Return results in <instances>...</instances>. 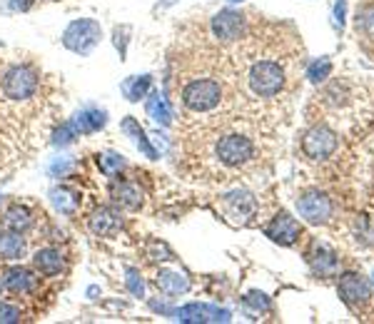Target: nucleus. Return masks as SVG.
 I'll use <instances>...</instances> for the list:
<instances>
[{
	"instance_id": "nucleus-1",
	"label": "nucleus",
	"mask_w": 374,
	"mask_h": 324,
	"mask_svg": "<svg viewBox=\"0 0 374 324\" xmlns=\"http://www.w3.org/2000/svg\"><path fill=\"white\" fill-rule=\"evenodd\" d=\"M172 95L190 125L212 128L230 120V105L239 100L235 65L210 45H190L172 58Z\"/></svg>"
},
{
	"instance_id": "nucleus-2",
	"label": "nucleus",
	"mask_w": 374,
	"mask_h": 324,
	"mask_svg": "<svg viewBox=\"0 0 374 324\" xmlns=\"http://www.w3.org/2000/svg\"><path fill=\"white\" fill-rule=\"evenodd\" d=\"M235 73H237L239 98H247V103L257 105H270L277 98H282L289 83L287 60L270 53L260 37H252L242 48V58L237 56Z\"/></svg>"
},
{
	"instance_id": "nucleus-3",
	"label": "nucleus",
	"mask_w": 374,
	"mask_h": 324,
	"mask_svg": "<svg viewBox=\"0 0 374 324\" xmlns=\"http://www.w3.org/2000/svg\"><path fill=\"white\" fill-rule=\"evenodd\" d=\"M227 123L203 128V135L210 137V162L220 172H245L260 157L257 142H255V137L250 133L227 128Z\"/></svg>"
},
{
	"instance_id": "nucleus-4",
	"label": "nucleus",
	"mask_w": 374,
	"mask_h": 324,
	"mask_svg": "<svg viewBox=\"0 0 374 324\" xmlns=\"http://www.w3.org/2000/svg\"><path fill=\"white\" fill-rule=\"evenodd\" d=\"M43 78L31 62H3L0 60V95L8 105L28 108L40 98Z\"/></svg>"
},
{
	"instance_id": "nucleus-5",
	"label": "nucleus",
	"mask_w": 374,
	"mask_h": 324,
	"mask_svg": "<svg viewBox=\"0 0 374 324\" xmlns=\"http://www.w3.org/2000/svg\"><path fill=\"white\" fill-rule=\"evenodd\" d=\"M62 45L75 53V56H90L92 50L98 48V43L103 40V28L98 20L92 18H80L62 31Z\"/></svg>"
},
{
	"instance_id": "nucleus-6",
	"label": "nucleus",
	"mask_w": 374,
	"mask_h": 324,
	"mask_svg": "<svg viewBox=\"0 0 374 324\" xmlns=\"http://www.w3.org/2000/svg\"><path fill=\"white\" fill-rule=\"evenodd\" d=\"M210 31H212V37H215L220 45H230V43H239L245 40L247 35V20L242 12L237 10H220L210 23Z\"/></svg>"
},
{
	"instance_id": "nucleus-7",
	"label": "nucleus",
	"mask_w": 374,
	"mask_h": 324,
	"mask_svg": "<svg viewBox=\"0 0 374 324\" xmlns=\"http://www.w3.org/2000/svg\"><path fill=\"white\" fill-rule=\"evenodd\" d=\"M337 133L327 125H314L302 137V153L307 160H327L337 150Z\"/></svg>"
},
{
	"instance_id": "nucleus-8",
	"label": "nucleus",
	"mask_w": 374,
	"mask_h": 324,
	"mask_svg": "<svg viewBox=\"0 0 374 324\" xmlns=\"http://www.w3.org/2000/svg\"><path fill=\"white\" fill-rule=\"evenodd\" d=\"M297 212L309 225H325V222L332 220L334 205L325 192H307L297 200Z\"/></svg>"
},
{
	"instance_id": "nucleus-9",
	"label": "nucleus",
	"mask_w": 374,
	"mask_h": 324,
	"mask_svg": "<svg viewBox=\"0 0 374 324\" xmlns=\"http://www.w3.org/2000/svg\"><path fill=\"white\" fill-rule=\"evenodd\" d=\"M222 207L235 225H247L250 217H255V212H257V200L245 190H235L222 197Z\"/></svg>"
},
{
	"instance_id": "nucleus-10",
	"label": "nucleus",
	"mask_w": 374,
	"mask_h": 324,
	"mask_svg": "<svg viewBox=\"0 0 374 324\" xmlns=\"http://www.w3.org/2000/svg\"><path fill=\"white\" fill-rule=\"evenodd\" d=\"M85 227L95 237H112L123 230V214L120 207H98L95 212L87 214Z\"/></svg>"
},
{
	"instance_id": "nucleus-11",
	"label": "nucleus",
	"mask_w": 374,
	"mask_h": 324,
	"mask_svg": "<svg viewBox=\"0 0 374 324\" xmlns=\"http://www.w3.org/2000/svg\"><path fill=\"white\" fill-rule=\"evenodd\" d=\"M0 225H3V230H8V232H15V235H28L35 230L37 225V217L35 212H33L28 205H20V202H12L10 207L3 212V217H0Z\"/></svg>"
},
{
	"instance_id": "nucleus-12",
	"label": "nucleus",
	"mask_w": 374,
	"mask_h": 324,
	"mask_svg": "<svg viewBox=\"0 0 374 324\" xmlns=\"http://www.w3.org/2000/svg\"><path fill=\"white\" fill-rule=\"evenodd\" d=\"M264 235L282 247H292L297 239L302 237V227L295 217H289L287 212H280L270 225L264 227Z\"/></svg>"
},
{
	"instance_id": "nucleus-13",
	"label": "nucleus",
	"mask_w": 374,
	"mask_h": 324,
	"mask_svg": "<svg viewBox=\"0 0 374 324\" xmlns=\"http://www.w3.org/2000/svg\"><path fill=\"white\" fill-rule=\"evenodd\" d=\"M110 197L115 202V207L125 210V212H140L142 205H145V192L137 182L133 180H120V182H112Z\"/></svg>"
},
{
	"instance_id": "nucleus-14",
	"label": "nucleus",
	"mask_w": 374,
	"mask_h": 324,
	"mask_svg": "<svg viewBox=\"0 0 374 324\" xmlns=\"http://www.w3.org/2000/svg\"><path fill=\"white\" fill-rule=\"evenodd\" d=\"M339 294H342V300L357 309L359 305H367L369 302V282L364 280L362 275H355V272H347L342 275L339 280Z\"/></svg>"
},
{
	"instance_id": "nucleus-15",
	"label": "nucleus",
	"mask_w": 374,
	"mask_h": 324,
	"mask_svg": "<svg viewBox=\"0 0 374 324\" xmlns=\"http://www.w3.org/2000/svg\"><path fill=\"white\" fill-rule=\"evenodd\" d=\"M33 267L43 277H60L65 272V255L60 247H40L33 255Z\"/></svg>"
},
{
	"instance_id": "nucleus-16",
	"label": "nucleus",
	"mask_w": 374,
	"mask_h": 324,
	"mask_svg": "<svg viewBox=\"0 0 374 324\" xmlns=\"http://www.w3.org/2000/svg\"><path fill=\"white\" fill-rule=\"evenodd\" d=\"M175 314H178L175 319H180V322H230V312H227V309L210 307V305H197V302L182 307V309H178Z\"/></svg>"
},
{
	"instance_id": "nucleus-17",
	"label": "nucleus",
	"mask_w": 374,
	"mask_h": 324,
	"mask_svg": "<svg viewBox=\"0 0 374 324\" xmlns=\"http://www.w3.org/2000/svg\"><path fill=\"white\" fill-rule=\"evenodd\" d=\"M3 287H6L8 292L18 294V297H25V294L35 292L37 277L35 272H31V269H25V267H10L6 272V277H3Z\"/></svg>"
},
{
	"instance_id": "nucleus-18",
	"label": "nucleus",
	"mask_w": 374,
	"mask_h": 324,
	"mask_svg": "<svg viewBox=\"0 0 374 324\" xmlns=\"http://www.w3.org/2000/svg\"><path fill=\"white\" fill-rule=\"evenodd\" d=\"M70 125H73L78 135H92L108 125V112L95 108V105H87V108H83V110L70 120Z\"/></svg>"
},
{
	"instance_id": "nucleus-19",
	"label": "nucleus",
	"mask_w": 374,
	"mask_h": 324,
	"mask_svg": "<svg viewBox=\"0 0 374 324\" xmlns=\"http://www.w3.org/2000/svg\"><path fill=\"white\" fill-rule=\"evenodd\" d=\"M120 130H123L125 135H128L130 140L135 142V147L140 150L145 157L150 160H158V150L153 147V142L148 140V135H145V130L140 128V123H137L135 117H125L123 123H120Z\"/></svg>"
},
{
	"instance_id": "nucleus-20",
	"label": "nucleus",
	"mask_w": 374,
	"mask_h": 324,
	"mask_svg": "<svg viewBox=\"0 0 374 324\" xmlns=\"http://www.w3.org/2000/svg\"><path fill=\"white\" fill-rule=\"evenodd\" d=\"M309 264H312L314 275L332 277L337 272V255L325 245H314V252H309Z\"/></svg>"
},
{
	"instance_id": "nucleus-21",
	"label": "nucleus",
	"mask_w": 374,
	"mask_h": 324,
	"mask_svg": "<svg viewBox=\"0 0 374 324\" xmlns=\"http://www.w3.org/2000/svg\"><path fill=\"white\" fill-rule=\"evenodd\" d=\"M155 284L162 294H185L190 289V280L182 272H172V269H160L155 277Z\"/></svg>"
},
{
	"instance_id": "nucleus-22",
	"label": "nucleus",
	"mask_w": 374,
	"mask_h": 324,
	"mask_svg": "<svg viewBox=\"0 0 374 324\" xmlns=\"http://www.w3.org/2000/svg\"><path fill=\"white\" fill-rule=\"evenodd\" d=\"M28 245H25L23 235L15 232H0V259H20L25 257Z\"/></svg>"
},
{
	"instance_id": "nucleus-23",
	"label": "nucleus",
	"mask_w": 374,
	"mask_h": 324,
	"mask_svg": "<svg viewBox=\"0 0 374 324\" xmlns=\"http://www.w3.org/2000/svg\"><path fill=\"white\" fill-rule=\"evenodd\" d=\"M145 108H148V115L153 117L155 123L162 125V128H170L172 125V110H170V103H167L160 92H153L148 98V103H145Z\"/></svg>"
},
{
	"instance_id": "nucleus-24",
	"label": "nucleus",
	"mask_w": 374,
	"mask_h": 324,
	"mask_svg": "<svg viewBox=\"0 0 374 324\" xmlns=\"http://www.w3.org/2000/svg\"><path fill=\"white\" fill-rule=\"evenodd\" d=\"M150 87H153V78H150V75H133V78H128L123 85H120V90H123V95L130 103H137L140 98L148 95Z\"/></svg>"
},
{
	"instance_id": "nucleus-25",
	"label": "nucleus",
	"mask_w": 374,
	"mask_h": 324,
	"mask_svg": "<svg viewBox=\"0 0 374 324\" xmlns=\"http://www.w3.org/2000/svg\"><path fill=\"white\" fill-rule=\"evenodd\" d=\"M53 205L58 207V212L75 214V210H78V205H80V197L75 190H70V187L62 185V187H56V190H53Z\"/></svg>"
},
{
	"instance_id": "nucleus-26",
	"label": "nucleus",
	"mask_w": 374,
	"mask_h": 324,
	"mask_svg": "<svg viewBox=\"0 0 374 324\" xmlns=\"http://www.w3.org/2000/svg\"><path fill=\"white\" fill-rule=\"evenodd\" d=\"M98 167L103 175L112 178V175H117V172L125 167V160H123V155H117V153H103V155H98Z\"/></svg>"
},
{
	"instance_id": "nucleus-27",
	"label": "nucleus",
	"mask_w": 374,
	"mask_h": 324,
	"mask_svg": "<svg viewBox=\"0 0 374 324\" xmlns=\"http://www.w3.org/2000/svg\"><path fill=\"white\" fill-rule=\"evenodd\" d=\"M330 73H332L330 58H319V60H314L312 65L307 67V78H309V83H314V85L325 83V80L330 78Z\"/></svg>"
},
{
	"instance_id": "nucleus-28",
	"label": "nucleus",
	"mask_w": 374,
	"mask_h": 324,
	"mask_svg": "<svg viewBox=\"0 0 374 324\" xmlns=\"http://www.w3.org/2000/svg\"><path fill=\"white\" fill-rule=\"evenodd\" d=\"M12 322H20V307L10 305V302H0V324Z\"/></svg>"
},
{
	"instance_id": "nucleus-29",
	"label": "nucleus",
	"mask_w": 374,
	"mask_h": 324,
	"mask_svg": "<svg viewBox=\"0 0 374 324\" xmlns=\"http://www.w3.org/2000/svg\"><path fill=\"white\" fill-rule=\"evenodd\" d=\"M245 305L252 307V309H257V312H267L270 309V297L262 292H250L245 297Z\"/></svg>"
},
{
	"instance_id": "nucleus-30",
	"label": "nucleus",
	"mask_w": 374,
	"mask_h": 324,
	"mask_svg": "<svg viewBox=\"0 0 374 324\" xmlns=\"http://www.w3.org/2000/svg\"><path fill=\"white\" fill-rule=\"evenodd\" d=\"M128 287H130V292L133 294H140L142 297V280H137V272H133V269H130L128 272Z\"/></svg>"
},
{
	"instance_id": "nucleus-31",
	"label": "nucleus",
	"mask_w": 374,
	"mask_h": 324,
	"mask_svg": "<svg viewBox=\"0 0 374 324\" xmlns=\"http://www.w3.org/2000/svg\"><path fill=\"white\" fill-rule=\"evenodd\" d=\"M3 289H6V287H3V280H0V297H3Z\"/></svg>"
},
{
	"instance_id": "nucleus-32",
	"label": "nucleus",
	"mask_w": 374,
	"mask_h": 324,
	"mask_svg": "<svg viewBox=\"0 0 374 324\" xmlns=\"http://www.w3.org/2000/svg\"><path fill=\"white\" fill-rule=\"evenodd\" d=\"M232 3H239V0H232Z\"/></svg>"
}]
</instances>
